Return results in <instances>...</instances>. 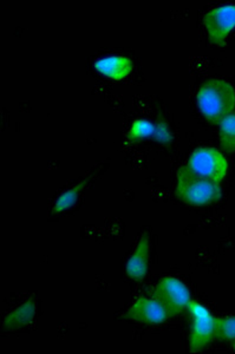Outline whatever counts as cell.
Instances as JSON below:
<instances>
[{"instance_id":"6da1fadb","label":"cell","mask_w":235,"mask_h":354,"mask_svg":"<svg viewBox=\"0 0 235 354\" xmlns=\"http://www.w3.org/2000/svg\"><path fill=\"white\" fill-rule=\"evenodd\" d=\"M196 101L203 116L219 124L234 111L235 88L223 80H208L200 86Z\"/></svg>"},{"instance_id":"7a4b0ae2","label":"cell","mask_w":235,"mask_h":354,"mask_svg":"<svg viewBox=\"0 0 235 354\" xmlns=\"http://www.w3.org/2000/svg\"><path fill=\"white\" fill-rule=\"evenodd\" d=\"M175 195L187 205L203 207L219 201L223 192L218 182L203 178L185 165L178 170Z\"/></svg>"},{"instance_id":"3957f363","label":"cell","mask_w":235,"mask_h":354,"mask_svg":"<svg viewBox=\"0 0 235 354\" xmlns=\"http://www.w3.org/2000/svg\"><path fill=\"white\" fill-rule=\"evenodd\" d=\"M187 165L196 175L218 183L223 181L228 173L227 160L221 151L209 147L195 150Z\"/></svg>"},{"instance_id":"277c9868","label":"cell","mask_w":235,"mask_h":354,"mask_svg":"<svg viewBox=\"0 0 235 354\" xmlns=\"http://www.w3.org/2000/svg\"><path fill=\"white\" fill-rule=\"evenodd\" d=\"M187 310L191 317L189 347L191 352L195 353L206 348L214 339L215 318L208 308L194 300L189 302Z\"/></svg>"},{"instance_id":"5b68a950","label":"cell","mask_w":235,"mask_h":354,"mask_svg":"<svg viewBox=\"0 0 235 354\" xmlns=\"http://www.w3.org/2000/svg\"><path fill=\"white\" fill-rule=\"evenodd\" d=\"M154 299L166 308L171 318L187 310L191 301L189 288L182 281L173 277L162 279L155 287Z\"/></svg>"},{"instance_id":"8992f818","label":"cell","mask_w":235,"mask_h":354,"mask_svg":"<svg viewBox=\"0 0 235 354\" xmlns=\"http://www.w3.org/2000/svg\"><path fill=\"white\" fill-rule=\"evenodd\" d=\"M209 41L223 46L235 28V5H223L213 8L203 17Z\"/></svg>"},{"instance_id":"52a82bcc","label":"cell","mask_w":235,"mask_h":354,"mask_svg":"<svg viewBox=\"0 0 235 354\" xmlns=\"http://www.w3.org/2000/svg\"><path fill=\"white\" fill-rule=\"evenodd\" d=\"M126 318L133 322L158 325L171 318L166 308L156 299H138L134 305L130 307L126 314Z\"/></svg>"},{"instance_id":"ba28073f","label":"cell","mask_w":235,"mask_h":354,"mask_svg":"<svg viewBox=\"0 0 235 354\" xmlns=\"http://www.w3.org/2000/svg\"><path fill=\"white\" fill-rule=\"evenodd\" d=\"M150 241L148 235L144 234L140 239L134 253L130 255L126 263V272L130 279L135 281H142L148 273L149 265Z\"/></svg>"},{"instance_id":"9c48e42d","label":"cell","mask_w":235,"mask_h":354,"mask_svg":"<svg viewBox=\"0 0 235 354\" xmlns=\"http://www.w3.org/2000/svg\"><path fill=\"white\" fill-rule=\"evenodd\" d=\"M93 66L103 76L114 81H122L133 73L134 63L126 56H108L97 59Z\"/></svg>"},{"instance_id":"30bf717a","label":"cell","mask_w":235,"mask_h":354,"mask_svg":"<svg viewBox=\"0 0 235 354\" xmlns=\"http://www.w3.org/2000/svg\"><path fill=\"white\" fill-rule=\"evenodd\" d=\"M36 302L29 300L23 305L17 307L16 310L8 313L4 319V327L6 330H18L29 326L36 315Z\"/></svg>"},{"instance_id":"8fae6325","label":"cell","mask_w":235,"mask_h":354,"mask_svg":"<svg viewBox=\"0 0 235 354\" xmlns=\"http://www.w3.org/2000/svg\"><path fill=\"white\" fill-rule=\"evenodd\" d=\"M88 182H89V178H86V181L81 182L79 185H75L64 193H62L61 196L57 198V201L55 202V205H53V213H63L65 210L70 209L71 207L76 205L82 190L86 188Z\"/></svg>"},{"instance_id":"7c38bea8","label":"cell","mask_w":235,"mask_h":354,"mask_svg":"<svg viewBox=\"0 0 235 354\" xmlns=\"http://www.w3.org/2000/svg\"><path fill=\"white\" fill-rule=\"evenodd\" d=\"M220 145L225 151H235V113H231L220 122Z\"/></svg>"},{"instance_id":"4fadbf2b","label":"cell","mask_w":235,"mask_h":354,"mask_svg":"<svg viewBox=\"0 0 235 354\" xmlns=\"http://www.w3.org/2000/svg\"><path fill=\"white\" fill-rule=\"evenodd\" d=\"M154 133L155 125L153 123L147 120H136L126 133V140L129 143H138L147 137L154 136Z\"/></svg>"},{"instance_id":"5bb4252c","label":"cell","mask_w":235,"mask_h":354,"mask_svg":"<svg viewBox=\"0 0 235 354\" xmlns=\"http://www.w3.org/2000/svg\"><path fill=\"white\" fill-rule=\"evenodd\" d=\"M214 339L223 342H234L235 317L215 318Z\"/></svg>"},{"instance_id":"9a60e30c","label":"cell","mask_w":235,"mask_h":354,"mask_svg":"<svg viewBox=\"0 0 235 354\" xmlns=\"http://www.w3.org/2000/svg\"><path fill=\"white\" fill-rule=\"evenodd\" d=\"M154 137L156 138V141L161 142L163 145L171 143V133L164 122L158 123V127H155Z\"/></svg>"},{"instance_id":"2e32d148","label":"cell","mask_w":235,"mask_h":354,"mask_svg":"<svg viewBox=\"0 0 235 354\" xmlns=\"http://www.w3.org/2000/svg\"><path fill=\"white\" fill-rule=\"evenodd\" d=\"M233 350L235 351V340L233 342Z\"/></svg>"}]
</instances>
